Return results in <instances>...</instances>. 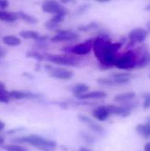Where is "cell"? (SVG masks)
I'll return each mask as SVG.
<instances>
[{"label": "cell", "instance_id": "cell-41", "mask_svg": "<svg viewBox=\"0 0 150 151\" xmlns=\"http://www.w3.org/2000/svg\"><path fill=\"white\" fill-rule=\"evenodd\" d=\"M147 26H148V27H149V28H150V22L148 23V25H147Z\"/></svg>", "mask_w": 150, "mask_h": 151}, {"label": "cell", "instance_id": "cell-30", "mask_svg": "<svg viewBox=\"0 0 150 151\" xmlns=\"http://www.w3.org/2000/svg\"><path fill=\"white\" fill-rule=\"evenodd\" d=\"M9 6L8 0H0V10H4Z\"/></svg>", "mask_w": 150, "mask_h": 151}, {"label": "cell", "instance_id": "cell-17", "mask_svg": "<svg viewBox=\"0 0 150 151\" xmlns=\"http://www.w3.org/2000/svg\"><path fill=\"white\" fill-rule=\"evenodd\" d=\"M71 90H72V94L77 97V96H81V95L87 93L88 91H89V86L85 83H81V82L76 83L72 86Z\"/></svg>", "mask_w": 150, "mask_h": 151}, {"label": "cell", "instance_id": "cell-12", "mask_svg": "<svg viewBox=\"0 0 150 151\" xmlns=\"http://www.w3.org/2000/svg\"><path fill=\"white\" fill-rule=\"evenodd\" d=\"M19 35L23 39H30L34 41H48L49 37L47 35H42L34 30H22Z\"/></svg>", "mask_w": 150, "mask_h": 151}, {"label": "cell", "instance_id": "cell-38", "mask_svg": "<svg viewBox=\"0 0 150 151\" xmlns=\"http://www.w3.org/2000/svg\"><path fill=\"white\" fill-rule=\"evenodd\" d=\"M4 138L2 137V136H0V145L4 144Z\"/></svg>", "mask_w": 150, "mask_h": 151}, {"label": "cell", "instance_id": "cell-36", "mask_svg": "<svg viewBox=\"0 0 150 151\" xmlns=\"http://www.w3.org/2000/svg\"><path fill=\"white\" fill-rule=\"evenodd\" d=\"M80 151H91L89 149H88V148H86V147H81L80 149Z\"/></svg>", "mask_w": 150, "mask_h": 151}, {"label": "cell", "instance_id": "cell-34", "mask_svg": "<svg viewBox=\"0 0 150 151\" xmlns=\"http://www.w3.org/2000/svg\"><path fill=\"white\" fill-rule=\"evenodd\" d=\"M143 150H144V151H150V142H147V143L144 145Z\"/></svg>", "mask_w": 150, "mask_h": 151}, {"label": "cell", "instance_id": "cell-25", "mask_svg": "<svg viewBox=\"0 0 150 151\" xmlns=\"http://www.w3.org/2000/svg\"><path fill=\"white\" fill-rule=\"evenodd\" d=\"M34 48L35 50H46L49 48V43L47 41H35L34 44Z\"/></svg>", "mask_w": 150, "mask_h": 151}, {"label": "cell", "instance_id": "cell-26", "mask_svg": "<svg viewBox=\"0 0 150 151\" xmlns=\"http://www.w3.org/2000/svg\"><path fill=\"white\" fill-rule=\"evenodd\" d=\"M78 119H79L81 122H83L84 124H87L88 127H90L91 125H93V124L95 123V122L93 121V119H92L90 117L86 116V115H83V114H79V115H78Z\"/></svg>", "mask_w": 150, "mask_h": 151}, {"label": "cell", "instance_id": "cell-35", "mask_svg": "<svg viewBox=\"0 0 150 151\" xmlns=\"http://www.w3.org/2000/svg\"><path fill=\"white\" fill-rule=\"evenodd\" d=\"M4 127H5V125H4V123L3 121H1V120H0V131L4 130Z\"/></svg>", "mask_w": 150, "mask_h": 151}, {"label": "cell", "instance_id": "cell-6", "mask_svg": "<svg viewBox=\"0 0 150 151\" xmlns=\"http://www.w3.org/2000/svg\"><path fill=\"white\" fill-rule=\"evenodd\" d=\"M44 69L49 72L50 76L61 81H70L73 77V72L64 68V67H55L50 64L44 65Z\"/></svg>", "mask_w": 150, "mask_h": 151}, {"label": "cell", "instance_id": "cell-28", "mask_svg": "<svg viewBox=\"0 0 150 151\" xmlns=\"http://www.w3.org/2000/svg\"><path fill=\"white\" fill-rule=\"evenodd\" d=\"M4 149L6 151H27L25 148H23L19 145H13V144L4 146Z\"/></svg>", "mask_w": 150, "mask_h": 151}, {"label": "cell", "instance_id": "cell-22", "mask_svg": "<svg viewBox=\"0 0 150 151\" xmlns=\"http://www.w3.org/2000/svg\"><path fill=\"white\" fill-rule=\"evenodd\" d=\"M26 56H27V58L35 59V60L38 61V62H42V61L45 60L44 54H42V53H40L39 51L35 50H32L27 51V54H26Z\"/></svg>", "mask_w": 150, "mask_h": 151}, {"label": "cell", "instance_id": "cell-18", "mask_svg": "<svg viewBox=\"0 0 150 151\" xmlns=\"http://www.w3.org/2000/svg\"><path fill=\"white\" fill-rule=\"evenodd\" d=\"M137 134H139L141 136H142L145 139L150 138V123L147 122L144 124H139L137 125L135 128Z\"/></svg>", "mask_w": 150, "mask_h": 151}, {"label": "cell", "instance_id": "cell-27", "mask_svg": "<svg viewBox=\"0 0 150 151\" xmlns=\"http://www.w3.org/2000/svg\"><path fill=\"white\" fill-rule=\"evenodd\" d=\"M142 108L144 110L150 109V92L146 93L143 95V103H142Z\"/></svg>", "mask_w": 150, "mask_h": 151}, {"label": "cell", "instance_id": "cell-33", "mask_svg": "<svg viewBox=\"0 0 150 151\" xmlns=\"http://www.w3.org/2000/svg\"><path fill=\"white\" fill-rule=\"evenodd\" d=\"M5 54H6V50L0 47V58H3L5 56Z\"/></svg>", "mask_w": 150, "mask_h": 151}, {"label": "cell", "instance_id": "cell-1", "mask_svg": "<svg viewBox=\"0 0 150 151\" xmlns=\"http://www.w3.org/2000/svg\"><path fill=\"white\" fill-rule=\"evenodd\" d=\"M45 60L48 62L61 65V66H71V67H78L81 65L83 59L81 57L64 53V54H44Z\"/></svg>", "mask_w": 150, "mask_h": 151}, {"label": "cell", "instance_id": "cell-7", "mask_svg": "<svg viewBox=\"0 0 150 151\" xmlns=\"http://www.w3.org/2000/svg\"><path fill=\"white\" fill-rule=\"evenodd\" d=\"M42 11L50 14L65 13L68 15L69 11L57 0H43L42 4Z\"/></svg>", "mask_w": 150, "mask_h": 151}, {"label": "cell", "instance_id": "cell-23", "mask_svg": "<svg viewBox=\"0 0 150 151\" xmlns=\"http://www.w3.org/2000/svg\"><path fill=\"white\" fill-rule=\"evenodd\" d=\"M97 83L103 85V86H108V87H112V86H116L113 79L111 77H102V78H98L96 80Z\"/></svg>", "mask_w": 150, "mask_h": 151}, {"label": "cell", "instance_id": "cell-37", "mask_svg": "<svg viewBox=\"0 0 150 151\" xmlns=\"http://www.w3.org/2000/svg\"><path fill=\"white\" fill-rule=\"evenodd\" d=\"M95 1L98 2V3H108V2H110L111 0H95Z\"/></svg>", "mask_w": 150, "mask_h": 151}, {"label": "cell", "instance_id": "cell-4", "mask_svg": "<svg viewBox=\"0 0 150 151\" xmlns=\"http://www.w3.org/2000/svg\"><path fill=\"white\" fill-rule=\"evenodd\" d=\"M93 45H94V39H88L73 46L63 48L62 50L65 53H69V54L81 57V56H86L89 54L91 50H93Z\"/></svg>", "mask_w": 150, "mask_h": 151}, {"label": "cell", "instance_id": "cell-15", "mask_svg": "<svg viewBox=\"0 0 150 151\" xmlns=\"http://www.w3.org/2000/svg\"><path fill=\"white\" fill-rule=\"evenodd\" d=\"M18 12H8L4 10H0V20L7 23H12L19 19Z\"/></svg>", "mask_w": 150, "mask_h": 151}, {"label": "cell", "instance_id": "cell-39", "mask_svg": "<svg viewBox=\"0 0 150 151\" xmlns=\"http://www.w3.org/2000/svg\"><path fill=\"white\" fill-rule=\"evenodd\" d=\"M145 10H146V11H148V12H150V3L148 4V5H147V6H146V7H145Z\"/></svg>", "mask_w": 150, "mask_h": 151}, {"label": "cell", "instance_id": "cell-21", "mask_svg": "<svg viewBox=\"0 0 150 151\" xmlns=\"http://www.w3.org/2000/svg\"><path fill=\"white\" fill-rule=\"evenodd\" d=\"M90 9H91V4H90L89 3L81 4H80V5L76 8V10L74 11V15H76V16L84 15V14H86Z\"/></svg>", "mask_w": 150, "mask_h": 151}, {"label": "cell", "instance_id": "cell-43", "mask_svg": "<svg viewBox=\"0 0 150 151\" xmlns=\"http://www.w3.org/2000/svg\"><path fill=\"white\" fill-rule=\"evenodd\" d=\"M149 32H150V28H149Z\"/></svg>", "mask_w": 150, "mask_h": 151}, {"label": "cell", "instance_id": "cell-2", "mask_svg": "<svg viewBox=\"0 0 150 151\" xmlns=\"http://www.w3.org/2000/svg\"><path fill=\"white\" fill-rule=\"evenodd\" d=\"M15 142L19 143H27L32 147L37 148L39 150L44 151H49L56 148L57 143L56 142L49 139H45L42 136L38 134H29L27 136L19 137L15 140Z\"/></svg>", "mask_w": 150, "mask_h": 151}, {"label": "cell", "instance_id": "cell-40", "mask_svg": "<svg viewBox=\"0 0 150 151\" xmlns=\"http://www.w3.org/2000/svg\"><path fill=\"white\" fill-rule=\"evenodd\" d=\"M147 122H149V123H150V115L149 116V118L147 119Z\"/></svg>", "mask_w": 150, "mask_h": 151}, {"label": "cell", "instance_id": "cell-20", "mask_svg": "<svg viewBox=\"0 0 150 151\" xmlns=\"http://www.w3.org/2000/svg\"><path fill=\"white\" fill-rule=\"evenodd\" d=\"M18 14H19V18L20 19H22L23 21H25L26 23L27 24H31V25H34V24H37L38 23V19L31 15V14H28V13H26L22 11H19L18 12Z\"/></svg>", "mask_w": 150, "mask_h": 151}, {"label": "cell", "instance_id": "cell-19", "mask_svg": "<svg viewBox=\"0 0 150 151\" xmlns=\"http://www.w3.org/2000/svg\"><path fill=\"white\" fill-rule=\"evenodd\" d=\"M100 28V24L96 21H91L88 24H84V25H80L77 27V30L79 32H82V33H87V32H90V31H95Z\"/></svg>", "mask_w": 150, "mask_h": 151}, {"label": "cell", "instance_id": "cell-44", "mask_svg": "<svg viewBox=\"0 0 150 151\" xmlns=\"http://www.w3.org/2000/svg\"></svg>", "mask_w": 150, "mask_h": 151}, {"label": "cell", "instance_id": "cell-29", "mask_svg": "<svg viewBox=\"0 0 150 151\" xmlns=\"http://www.w3.org/2000/svg\"><path fill=\"white\" fill-rule=\"evenodd\" d=\"M10 96H9V91L7 93H0V103L1 104H7L10 102Z\"/></svg>", "mask_w": 150, "mask_h": 151}, {"label": "cell", "instance_id": "cell-42", "mask_svg": "<svg viewBox=\"0 0 150 151\" xmlns=\"http://www.w3.org/2000/svg\"><path fill=\"white\" fill-rule=\"evenodd\" d=\"M149 78H150V73H149Z\"/></svg>", "mask_w": 150, "mask_h": 151}, {"label": "cell", "instance_id": "cell-3", "mask_svg": "<svg viewBox=\"0 0 150 151\" xmlns=\"http://www.w3.org/2000/svg\"><path fill=\"white\" fill-rule=\"evenodd\" d=\"M139 56L135 50H127L123 54L117 57L115 67L120 70H133L137 68Z\"/></svg>", "mask_w": 150, "mask_h": 151}, {"label": "cell", "instance_id": "cell-14", "mask_svg": "<svg viewBox=\"0 0 150 151\" xmlns=\"http://www.w3.org/2000/svg\"><path fill=\"white\" fill-rule=\"evenodd\" d=\"M136 98V93L135 92H126V93H122L119 95H117L114 97V102L120 104H126L127 103H130L133 100H135Z\"/></svg>", "mask_w": 150, "mask_h": 151}, {"label": "cell", "instance_id": "cell-10", "mask_svg": "<svg viewBox=\"0 0 150 151\" xmlns=\"http://www.w3.org/2000/svg\"><path fill=\"white\" fill-rule=\"evenodd\" d=\"M110 77L113 79L116 86H120L129 83L133 78V75L128 72H118L111 73Z\"/></svg>", "mask_w": 150, "mask_h": 151}, {"label": "cell", "instance_id": "cell-5", "mask_svg": "<svg viewBox=\"0 0 150 151\" xmlns=\"http://www.w3.org/2000/svg\"><path fill=\"white\" fill-rule=\"evenodd\" d=\"M79 39H80L79 34L72 29H57L56 35L50 37V41L53 43H57V42H76Z\"/></svg>", "mask_w": 150, "mask_h": 151}, {"label": "cell", "instance_id": "cell-9", "mask_svg": "<svg viewBox=\"0 0 150 151\" xmlns=\"http://www.w3.org/2000/svg\"><path fill=\"white\" fill-rule=\"evenodd\" d=\"M111 112L107 107V105H100L93 109L92 111V116L94 119L100 122H104L109 119L111 116Z\"/></svg>", "mask_w": 150, "mask_h": 151}, {"label": "cell", "instance_id": "cell-32", "mask_svg": "<svg viewBox=\"0 0 150 151\" xmlns=\"http://www.w3.org/2000/svg\"><path fill=\"white\" fill-rule=\"evenodd\" d=\"M7 92L8 91L6 90V87H5L4 83L0 81V93H7Z\"/></svg>", "mask_w": 150, "mask_h": 151}, {"label": "cell", "instance_id": "cell-13", "mask_svg": "<svg viewBox=\"0 0 150 151\" xmlns=\"http://www.w3.org/2000/svg\"><path fill=\"white\" fill-rule=\"evenodd\" d=\"M9 96L11 98L15 100H21V99H35L38 98L40 96L34 94L32 92L27 91H20V90H12L9 91Z\"/></svg>", "mask_w": 150, "mask_h": 151}, {"label": "cell", "instance_id": "cell-31", "mask_svg": "<svg viewBox=\"0 0 150 151\" xmlns=\"http://www.w3.org/2000/svg\"><path fill=\"white\" fill-rule=\"evenodd\" d=\"M78 0H59V2L62 4H74L76 3Z\"/></svg>", "mask_w": 150, "mask_h": 151}, {"label": "cell", "instance_id": "cell-16", "mask_svg": "<svg viewBox=\"0 0 150 151\" xmlns=\"http://www.w3.org/2000/svg\"><path fill=\"white\" fill-rule=\"evenodd\" d=\"M2 42L4 45L9 46V47H17V46L20 45V43H21L20 38H19L18 36H15V35H4L2 38Z\"/></svg>", "mask_w": 150, "mask_h": 151}, {"label": "cell", "instance_id": "cell-24", "mask_svg": "<svg viewBox=\"0 0 150 151\" xmlns=\"http://www.w3.org/2000/svg\"><path fill=\"white\" fill-rule=\"evenodd\" d=\"M60 25H61L60 23H58V22H57V21H55V20H53L51 19H50L49 20H47L44 23L45 27L47 29H49V30H57V29H59Z\"/></svg>", "mask_w": 150, "mask_h": 151}, {"label": "cell", "instance_id": "cell-8", "mask_svg": "<svg viewBox=\"0 0 150 151\" xmlns=\"http://www.w3.org/2000/svg\"><path fill=\"white\" fill-rule=\"evenodd\" d=\"M149 31L142 27H136L131 30L127 35L128 45L130 47H134L138 43H142L148 38Z\"/></svg>", "mask_w": 150, "mask_h": 151}, {"label": "cell", "instance_id": "cell-11", "mask_svg": "<svg viewBox=\"0 0 150 151\" xmlns=\"http://www.w3.org/2000/svg\"><path fill=\"white\" fill-rule=\"evenodd\" d=\"M107 96V94L102 90H94V91H88L87 93L77 96V99L80 101H87V100H98L103 99Z\"/></svg>", "mask_w": 150, "mask_h": 151}]
</instances>
